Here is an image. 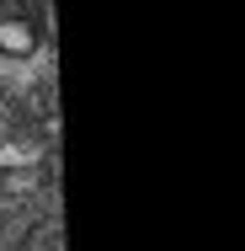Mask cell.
<instances>
[{
  "label": "cell",
  "mask_w": 245,
  "mask_h": 251,
  "mask_svg": "<svg viewBox=\"0 0 245 251\" xmlns=\"http://www.w3.org/2000/svg\"><path fill=\"white\" fill-rule=\"evenodd\" d=\"M0 53H11V59L38 53V27L22 22V16H5V22H0Z\"/></svg>",
  "instance_id": "obj_1"
},
{
  "label": "cell",
  "mask_w": 245,
  "mask_h": 251,
  "mask_svg": "<svg viewBox=\"0 0 245 251\" xmlns=\"http://www.w3.org/2000/svg\"><path fill=\"white\" fill-rule=\"evenodd\" d=\"M0 118H5V101H0Z\"/></svg>",
  "instance_id": "obj_2"
}]
</instances>
